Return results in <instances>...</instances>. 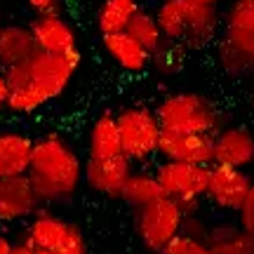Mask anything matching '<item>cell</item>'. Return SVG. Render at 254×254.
<instances>
[{"label":"cell","instance_id":"obj_28","mask_svg":"<svg viewBox=\"0 0 254 254\" xmlns=\"http://www.w3.org/2000/svg\"><path fill=\"white\" fill-rule=\"evenodd\" d=\"M7 97L9 90H7V80H5V68L0 66V113L7 111Z\"/></svg>","mask_w":254,"mask_h":254},{"label":"cell","instance_id":"obj_5","mask_svg":"<svg viewBox=\"0 0 254 254\" xmlns=\"http://www.w3.org/2000/svg\"><path fill=\"white\" fill-rule=\"evenodd\" d=\"M123 155L134 163H146L158 155V141L163 127L158 123L153 109L146 106H127L116 113Z\"/></svg>","mask_w":254,"mask_h":254},{"label":"cell","instance_id":"obj_3","mask_svg":"<svg viewBox=\"0 0 254 254\" xmlns=\"http://www.w3.org/2000/svg\"><path fill=\"white\" fill-rule=\"evenodd\" d=\"M217 64L233 78L254 75V0H231L221 14Z\"/></svg>","mask_w":254,"mask_h":254},{"label":"cell","instance_id":"obj_10","mask_svg":"<svg viewBox=\"0 0 254 254\" xmlns=\"http://www.w3.org/2000/svg\"><path fill=\"white\" fill-rule=\"evenodd\" d=\"M132 170H134L132 160L123 153L109 155V158H90L87 155V160L82 163V184L104 198L120 200L123 186Z\"/></svg>","mask_w":254,"mask_h":254},{"label":"cell","instance_id":"obj_30","mask_svg":"<svg viewBox=\"0 0 254 254\" xmlns=\"http://www.w3.org/2000/svg\"><path fill=\"white\" fill-rule=\"evenodd\" d=\"M190 2H202V5H219V0H190Z\"/></svg>","mask_w":254,"mask_h":254},{"label":"cell","instance_id":"obj_23","mask_svg":"<svg viewBox=\"0 0 254 254\" xmlns=\"http://www.w3.org/2000/svg\"><path fill=\"white\" fill-rule=\"evenodd\" d=\"M207 254H254V238L231 226H212L207 233Z\"/></svg>","mask_w":254,"mask_h":254},{"label":"cell","instance_id":"obj_22","mask_svg":"<svg viewBox=\"0 0 254 254\" xmlns=\"http://www.w3.org/2000/svg\"><path fill=\"white\" fill-rule=\"evenodd\" d=\"M165 195L160 184L155 179L153 172H146V170H132L129 177H127L125 186H123V193H120V200H125L132 209L141 207V205H148L151 200Z\"/></svg>","mask_w":254,"mask_h":254},{"label":"cell","instance_id":"obj_11","mask_svg":"<svg viewBox=\"0 0 254 254\" xmlns=\"http://www.w3.org/2000/svg\"><path fill=\"white\" fill-rule=\"evenodd\" d=\"M250 174L243 167H233V165L224 163H212L209 165V179L205 198L219 209L226 212H238L240 202L245 200L247 190L252 186Z\"/></svg>","mask_w":254,"mask_h":254},{"label":"cell","instance_id":"obj_2","mask_svg":"<svg viewBox=\"0 0 254 254\" xmlns=\"http://www.w3.org/2000/svg\"><path fill=\"white\" fill-rule=\"evenodd\" d=\"M26 177L40 202H66L82 184V160L64 136L45 134L33 139V153Z\"/></svg>","mask_w":254,"mask_h":254},{"label":"cell","instance_id":"obj_20","mask_svg":"<svg viewBox=\"0 0 254 254\" xmlns=\"http://www.w3.org/2000/svg\"><path fill=\"white\" fill-rule=\"evenodd\" d=\"M141 9L139 0H101L99 9L94 14V24L101 36L104 33H118L125 31L129 19Z\"/></svg>","mask_w":254,"mask_h":254},{"label":"cell","instance_id":"obj_7","mask_svg":"<svg viewBox=\"0 0 254 254\" xmlns=\"http://www.w3.org/2000/svg\"><path fill=\"white\" fill-rule=\"evenodd\" d=\"M184 209L170 195H160V198L151 200L148 205L134 209V228L136 236L141 240V245L148 252H160L170 240H172L184 224Z\"/></svg>","mask_w":254,"mask_h":254},{"label":"cell","instance_id":"obj_17","mask_svg":"<svg viewBox=\"0 0 254 254\" xmlns=\"http://www.w3.org/2000/svg\"><path fill=\"white\" fill-rule=\"evenodd\" d=\"M153 17L165 40L184 52L182 43L186 38V24H189V0H160L153 9Z\"/></svg>","mask_w":254,"mask_h":254},{"label":"cell","instance_id":"obj_19","mask_svg":"<svg viewBox=\"0 0 254 254\" xmlns=\"http://www.w3.org/2000/svg\"><path fill=\"white\" fill-rule=\"evenodd\" d=\"M36 50L33 33L24 24H7L0 33V66L7 68L12 64L24 62Z\"/></svg>","mask_w":254,"mask_h":254},{"label":"cell","instance_id":"obj_18","mask_svg":"<svg viewBox=\"0 0 254 254\" xmlns=\"http://www.w3.org/2000/svg\"><path fill=\"white\" fill-rule=\"evenodd\" d=\"M123 153L116 113H101L94 118L87 134V155L90 158H109Z\"/></svg>","mask_w":254,"mask_h":254},{"label":"cell","instance_id":"obj_13","mask_svg":"<svg viewBox=\"0 0 254 254\" xmlns=\"http://www.w3.org/2000/svg\"><path fill=\"white\" fill-rule=\"evenodd\" d=\"M43 202L26 174L0 179V221L2 224L28 221V217Z\"/></svg>","mask_w":254,"mask_h":254},{"label":"cell","instance_id":"obj_15","mask_svg":"<svg viewBox=\"0 0 254 254\" xmlns=\"http://www.w3.org/2000/svg\"><path fill=\"white\" fill-rule=\"evenodd\" d=\"M101 45L106 50V55L111 57V62L118 64L120 68L125 73H129V75L144 73L146 68L151 66V62H153L151 52H148L146 47L139 45L127 31L104 33V36H101Z\"/></svg>","mask_w":254,"mask_h":254},{"label":"cell","instance_id":"obj_27","mask_svg":"<svg viewBox=\"0 0 254 254\" xmlns=\"http://www.w3.org/2000/svg\"><path fill=\"white\" fill-rule=\"evenodd\" d=\"M12 254H52L47 252V250H43V247L33 245V243H28V240H19V243H14V250H12Z\"/></svg>","mask_w":254,"mask_h":254},{"label":"cell","instance_id":"obj_9","mask_svg":"<svg viewBox=\"0 0 254 254\" xmlns=\"http://www.w3.org/2000/svg\"><path fill=\"white\" fill-rule=\"evenodd\" d=\"M31 33H33V43L36 50L50 52V55H59L71 59L73 64L80 66L82 52H80V40L71 21L64 17L62 12H52V14H36V19L28 24Z\"/></svg>","mask_w":254,"mask_h":254},{"label":"cell","instance_id":"obj_21","mask_svg":"<svg viewBox=\"0 0 254 254\" xmlns=\"http://www.w3.org/2000/svg\"><path fill=\"white\" fill-rule=\"evenodd\" d=\"M125 31L134 38L141 47H146L153 59L163 55L165 50H167V45H170V43L165 40L163 31L158 26V21H155L153 12H148V9H139L134 17L129 19V24H127Z\"/></svg>","mask_w":254,"mask_h":254},{"label":"cell","instance_id":"obj_12","mask_svg":"<svg viewBox=\"0 0 254 254\" xmlns=\"http://www.w3.org/2000/svg\"><path fill=\"white\" fill-rule=\"evenodd\" d=\"M158 155L163 160L193 165H212L214 163V136L200 132H172L163 129L158 141Z\"/></svg>","mask_w":254,"mask_h":254},{"label":"cell","instance_id":"obj_14","mask_svg":"<svg viewBox=\"0 0 254 254\" xmlns=\"http://www.w3.org/2000/svg\"><path fill=\"white\" fill-rule=\"evenodd\" d=\"M214 163L250 167L254 163V136L245 127L224 125L214 134Z\"/></svg>","mask_w":254,"mask_h":254},{"label":"cell","instance_id":"obj_8","mask_svg":"<svg viewBox=\"0 0 254 254\" xmlns=\"http://www.w3.org/2000/svg\"><path fill=\"white\" fill-rule=\"evenodd\" d=\"M153 174L165 195L174 198L182 205L184 214H195L198 212L200 200L205 198V190H207L209 165L163 160L153 170Z\"/></svg>","mask_w":254,"mask_h":254},{"label":"cell","instance_id":"obj_16","mask_svg":"<svg viewBox=\"0 0 254 254\" xmlns=\"http://www.w3.org/2000/svg\"><path fill=\"white\" fill-rule=\"evenodd\" d=\"M33 153V139L19 129H0V179L26 174Z\"/></svg>","mask_w":254,"mask_h":254},{"label":"cell","instance_id":"obj_25","mask_svg":"<svg viewBox=\"0 0 254 254\" xmlns=\"http://www.w3.org/2000/svg\"><path fill=\"white\" fill-rule=\"evenodd\" d=\"M238 217H240V231H245L247 236L254 238V184L250 186L245 200L238 207Z\"/></svg>","mask_w":254,"mask_h":254},{"label":"cell","instance_id":"obj_31","mask_svg":"<svg viewBox=\"0 0 254 254\" xmlns=\"http://www.w3.org/2000/svg\"><path fill=\"white\" fill-rule=\"evenodd\" d=\"M2 26H5V24H2V21H0V33H2Z\"/></svg>","mask_w":254,"mask_h":254},{"label":"cell","instance_id":"obj_24","mask_svg":"<svg viewBox=\"0 0 254 254\" xmlns=\"http://www.w3.org/2000/svg\"><path fill=\"white\" fill-rule=\"evenodd\" d=\"M207 252H209V243L205 238L190 236L186 231H179L158 254H207Z\"/></svg>","mask_w":254,"mask_h":254},{"label":"cell","instance_id":"obj_33","mask_svg":"<svg viewBox=\"0 0 254 254\" xmlns=\"http://www.w3.org/2000/svg\"><path fill=\"white\" fill-rule=\"evenodd\" d=\"M155 2H160V0H155Z\"/></svg>","mask_w":254,"mask_h":254},{"label":"cell","instance_id":"obj_1","mask_svg":"<svg viewBox=\"0 0 254 254\" xmlns=\"http://www.w3.org/2000/svg\"><path fill=\"white\" fill-rule=\"evenodd\" d=\"M78 64L59 55L33 50L19 64L5 68L7 80V111L17 116H31L50 101L59 99L73 82Z\"/></svg>","mask_w":254,"mask_h":254},{"label":"cell","instance_id":"obj_26","mask_svg":"<svg viewBox=\"0 0 254 254\" xmlns=\"http://www.w3.org/2000/svg\"><path fill=\"white\" fill-rule=\"evenodd\" d=\"M26 5L36 14H52V12H62V0H26Z\"/></svg>","mask_w":254,"mask_h":254},{"label":"cell","instance_id":"obj_4","mask_svg":"<svg viewBox=\"0 0 254 254\" xmlns=\"http://www.w3.org/2000/svg\"><path fill=\"white\" fill-rule=\"evenodd\" d=\"M155 116L163 129L172 132H200V134H217L226 125L224 113L217 104L200 94V92H172L158 106Z\"/></svg>","mask_w":254,"mask_h":254},{"label":"cell","instance_id":"obj_29","mask_svg":"<svg viewBox=\"0 0 254 254\" xmlns=\"http://www.w3.org/2000/svg\"><path fill=\"white\" fill-rule=\"evenodd\" d=\"M12 250H14L12 238L5 236V233H0V254H12Z\"/></svg>","mask_w":254,"mask_h":254},{"label":"cell","instance_id":"obj_6","mask_svg":"<svg viewBox=\"0 0 254 254\" xmlns=\"http://www.w3.org/2000/svg\"><path fill=\"white\" fill-rule=\"evenodd\" d=\"M21 238L52 254H90L87 240L80 228L68 219L43 207H38L28 217V224Z\"/></svg>","mask_w":254,"mask_h":254},{"label":"cell","instance_id":"obj_32","mask_svg":"<svg viewBox=\"0 0 254 254\" xmlns=\"http://www.w3.org/2000/svg\"><path fill=\"white\" fill-rule=\"evenodd\" d=\"M252 104H254V94H252Z\"/></svg>","mask_w":254,"mask_h":254}]
</instances>
